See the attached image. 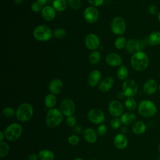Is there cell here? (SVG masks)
<instances>
[{"mask_svg":"<svg viewBox=\"0 0 160 160\" xmlns=\"http://www.w3.org/2000/svg\"><path fill=\"white\" fill-rule=\"evenodd\" d=\"M42 6H43L42 4L38 2V1H35V2H33L31 4V9L34 12H38L40 11H42V9L44 8Z\"/></svg>","mask_w":160,"mask_h":160,"instance_id":"38","label":"cell"},{"mask_svg":"<svg viewBox=\"0 0 160 160\" xmlns=\"http://www.w3.org/2000/svg\"><path fill=\"white\" fill-rule=\"evenodd\" d=\"M117 76L120 80L126 79L128 76V69L125 66H121L117 71Z\"/></svg>","mask_w":160,"mask_h":160,"instance_id":"29","label":"cell"},{"mask_svg":"<svg viewBox=\"0 0 160 160\" xmlns=\"http://www.w3.org/2000/svg\"><path fill=\"white\" fill-rule=\"evenodd\" d=\"M127 41L124 37L119 36L114 41V46L118 49H122L126 46Z\"/></svg>","mask_w":160,"mask_h":160,"instance_id":"31","label":"cell"},{"mask_svg":"<svg viewBox=\"0 0 160 160\" xmlns=\"http://www.w3.org/2000/svg\"><path fill=\"white\" fill-rule=\"evenodd\" d=\"M126 28V22L122 18L117 16L112 20L111 29L114 34L116 35H122L125 32Z\"/></svg>","mask_w":160,"mask_h":160,"instance_id":"7","label":"cell"},{"mask_svg":"<svg viewBox=\"0 0 160 160\" xmlns=\"http://www.w3.org/2000/svg\"><path fill=\"white\" fill-rule=\"evenodd\" d=\"M114 80L113 78L111 76L107 77L101 82L100 84L99 85V89L102 92H107L111 89L114 84Z\"/></svg>","mask_w":160,"mask_h":160,"instance_id":"22","label":"cell"},{"mask_svg":"<svg viewBox=\"0 0 160 160\" xmlns=\"http://www.w3.org/2000/svg\"><path fill=\"white\" fill-rule=\"evenodd\" d=\"M144 47L143 41L136 39H129L126 44V49L130 54H135L138 52L142 51Z\"/></svg>","mask_w":160,"mask_h":160,"instance_id":"10","label":"cell"},{"mask_svg":"<svg viewBox=\"0 0 160 160\" xmlns=\"http://www.w3.org/2000/svg\"><path fill=\"white\" fill-rule=\"evenodd\" d=\"M121 119L116 117H114L110 122V125L111 128L114 129H119L121 126Z\"/></svg>","mask_w":160,"mask_h":160,"instance_id":"36","label":"cell"},{"mask_svg":"<svg viewBox=\"0 0 160 160\" xmlns=\"http://www.w3.org/2000/svg\"><path fill=\"white\" fill-rule=\"evenodd\" d=\"M121 57L116 53H109L106 57V63L111 66H119L122 63Z\"/></svg>","mask_w":160,"mask_h":160,"instance_id":"15","label":"cell"},{"mask_svg":"<svg viewBox=\"0 0 160 160\" xmlns=\"http://www.w3.org/2000/svg\"><path fill=\"white\" fill-rule=\"evenodd\" d=\"M125 96V95L124 94V93H123V92L122 91V92H119L118 94V98H119V99H123V98Z\"/></svg>","mask_w":160,"mask_h":160,"instance_id":"47","label":"cell"},{"mask_svg":"<svg viewBox=\"0 0 160 160\" xmlns=\"http://www.w3.org/2000/svg\"><path fill=\"white\" fill-rule=\"evenodd\" d=\"M131 64L132 68L138 71L145 70L149 64V59L147 54L143 52H138L132 55L131 59Z\"/></svg>","mask_w":160,"mask_h":160,"instance_id":"1","label":"cell"},{"mask_svg":"<svg viewBox=\"0 0 160 160\" xmlns=\"http://www.w3.org/2000/svg\"><path fill=\"white\" fill-rule=\"evenodd\" d=\"M146 128H147L146 124L144 122L141 121H139L133 124L132 129L134 134L140 135L143 134L146 131Z\"/></svg>","mask_w":160,"mask_h":160,"instance_id":"24","label":"cell"},{"mask_svg":"<svg viewBox=\"0 0 160 160\" xmlns=\"http://www.w3.org/2000/svg\"><path fill=\"white\" fill-rule=\"evenodd\" d=\"M41 14L43 19L48 21L53 20L56 16L55 9L53 7L50 6H46L41 11Z\"/></svg>","mask_w":160,"mask_h":160,"instance_id":"20","label":"cell"},{"mask_svg":"<svg viewBox=\"0 0 160 160\" xmlns=\"http://www.w3.org/2000/svg\"><path fill=\"white\" fill-rule=\"evenodd\" d=\"M36 1H38V2L41 3V4H42L44 6L45 4H46L48 0H36Z\"/></svg>","mask_w":160,"mask_h":160,"instance_id":"49","label":"cell"},{"mask_svg":"<svg viewBox=\"0 0 160 160\" xmlns=\"http://www.w3.org/2000/svg\"><path fill=\"white\" fill-rule=\"evenodd\" d=\"M128 144V140L125 134L119 133L114 138V144L118 149H123L127 147Z\"/></svg>","mask_w":160,"mask_h":160,"instance_id":"16","label":"cell"},{"mask_svg":"<svg viewBox=\"0 0 160 160\" xmlns=\"http://www.w3.org/2000/svg\"><path fill=\"white\" fill-rule=\"evenodd\" d=\"M138 112L145 118L154 116L157 112V108L155 104L150 100H143L141 101L138 107Z\"/></svg>","mask_w":160,"mask_h":160,"instance_id":"2","label":"cell"},{"mask_svg":"<svg viewBox=\"0 0 160 160\" xmlns=\"http://www.w3.org/2000/svg\"><path fill=\"white\" fill-rule=\"evenodd\" d=\"M158 18L159 21H160V11L158 12Z\"/></svg>","mask_w":160,"mask_h":160,"instance_id":"51","label":"cell"},{"mask_svg":"<svg viewBox=\"0 0 160 160\" xmlns=\"http://www.w3.org/2000/svg\"><path fill=\"white\" fill-rule=\"evenodd\" d=\"M63 84L61 80L56 78L52 79L49 84V89L53 94H58L60 93L62 89Z\"/></svg>","mask_w":160,"mask_h":160,"instance_id":"18","label":"cell"},{"mask_svg":"<svg viewBox=\"0 0 160 160\" xmlns=\"http://www.w3.org/2000/svg\"><path fill=\"white\" fill-rule=\"evenodd\" d=\"M101 78V73L98 69H94L89 74L88 79V85L91 87L96 86Z\"/></svg>","mask_w":160,"mask_h":160,"instance_id":"19","label":"cell"},{"mask_svg":"<svg viewBox=\"0 0 160 160\" xmlns=\"http://www.w3.org/2000/svg\"><path fill=\"white\" fill-rule=\"evenodd\" d=\"M74 131L77 133V134H80L82 132H83V129H82V128L81 126H75L74 128Z\"/></svg>","mask_w":160,"mask_h":160,"instance_id":"44","label":"cell"},{"mask_svg":"<svg viewBox=\"0 0 160 160\" xmlns=\"http://www.w3.org/2000/svg\"><path fill=\"white\" fill-rule=\"evenodd\" d=\"M66 34V31L63 28H58L53 32V36L57 39H62Z\"/></svg>","mask_w":160,"mask_h":160,"instance_id":"34","label":"cell"},{"mask_svg":"<svg viewBox=\"0 0 160 160\" xmlns=\"http://www.w3.org/2000/svg\"><path fill=\"white\" fill-rule=\"evenodd\" d=\"M52 35L51 29L46 25H39L35 28L33 31L34 38L40 41L49 40Z\"/></svg>","mask_w":160,"mask_h":160,"instance_id":"6","label":"cell"},{"mask_svg":"<svg viewBox=\"0 0 160 160\" xmlns=\"http://www.w3.org/2000/svg\"><path fill=\"white\" fill-rule=\"evenodd\" d=\"M4 136V133L2 131H0V142H2Z\"/></svg>","mask_w":160,"mask_h":160,"instance_id":"48","label":"cell"},{"mask_svg":"<svg viewBox=\"0 0 160 160\" xmlns=\"http://www.w3.org/2000/svg\"><path fill=\"white\" fill-rule=\"evenodd\" d=\"M121 133H122V134H125L128 132V128H127L126 126H124V127L121 128Z\"/></svg>","mask_w":160,"mask_h":160,"instance_id":"46","label":"cell"},{"mask_svg":"<svg viewBox=\"0 0 160 160\" xmlns=\"http://www.w3.org/2000/svg\"><path fill=\"white\" fill-rule=\"evenodd\" d=\"M98 9L93 6L87 7L83 12V16L84 19L89 23L95 22L99 18Z\"/></svg>","mask_w":160,"mask_h":160,"instance_id":"12","label":"cell"},{"mask_svg":"<svg viewBox=\"0 0 160 160\" xmlns=\"http://www.w3.org/2000/svg\"><path fill=\"white\" fill-rule=\"evenodd\" d=\"M92 160H98V159H92Z\"/></svg>","mask_w":160,"mask_h":160,"instance_id":"55","label":"cell"},{"mask_svg":"<svg viewBox=\"0 0 160 160\" xmlns=\"http://www.w3.org/2000/svg\"><path fill=\"white\" fill-rule=\"evenodd\" d=\"M22 132V128L19 123H12L6 128L4 133L5 138L8 140L14 141L21 136Z\"/></svg>","mask_w":160,"mask_h":160,"instance_id":"5","label":"cell"},{"mask_svg":"<svg viewBox=\"0 0 160 160\" xmlns=\"http://www.w3.org/2000/svg\"><path fill=\"white\" fill-rule=\"evenodd\" d=\"M38 155L36 154H32L28 157V160H38Z\"/></svg>","mask_w":160,"mask_h":160,"instance_id":"45","label":"cell"},{"mask_svg":"<svg viewBox=\"0 0 160 160\" xmlns=\"http://www.w3.org/2000/svg\"><path fill=\"white\" fill-rule=\"evenodd\" d=\"M79 138L77 135H72L68 138V142L72 146L77 145L79 143Z\"/></svg>","mask_w":160,"mask_h":160,"instance_id":"40","label":"cell"},{"mask_svg":"<svg viewBox=\"0 0 160 160\" xmlns=\"http://www.w3.org/2000/svg\"><path fill=\"white\" fill-rule=\"evenodd\" d=\"M60 109L61 112L66 116H71L75 112V104L71 99L66 98L61 102Z\"/></svg>","mask_w":160,"mask_h":160,"instance_id":"9","label":"cell"},{"mask_svg":"<svg viewBox=\"0 0 160 160\" xmlns=\"http://www.w3.org/2000/svg\"><path fill=\"white\" fill-rule=\"evenodd\" d=\"M157 89L158 83L154 79H152L147 80L143 86V90L144 92L148 95H151L155 93Z\"/></svg>","mask_w":160,"mask_h":160,"instance_id":"17","label":"cell"},{"mask_svg":"<svg viewBox=\"0 0 160 160\" xmlns=\"http://www.w3.org/2000/svg\"><path fill=\"white\" fill-rule=\"evenodd\" d=\"M125 107L129 111H134L137 107V104L136 101L132 98H128L124 102Z\"/></svg>","mask_w":160,"mask_h":160,"instance_id":"32","label":"cell"},{"mask_svg":"<svg viewBox=\"0 0 160 160\" xmlns=\"http://www.w3.org/2000/svg\"><path fill=\"white\" fill-rule=\"evenodd\" d=\"M68 4L73 9H78L81 6V0H66Z\"/></svg>","mask_w":160,"mask_h":160,"instance_id":"35","label":"cell"},{"mask_svg":"<svg viewBox=\"0 0 160 160\" xmlns=\"http://www.w3.org/2000/svg\"><path fill=\"white\" fill-rule=\"evenodd\" d=\"M159 90H160V85H159Z\"/></svg>","mask_w":160,"mask_h":160,"instance_id":"54","label":"cell"},{"mask_svg":"<svg viewBox=\"0 0 160 160\" xmlns=\"http://www.w3.org/2000/svg\"><path fill=\"white\" fill-rule=\"evenodd\" d=\"M9 152V146L6 142H0V157L3 158L6 157Z\"/></svg>","mask_w":160,"mask_h":160,"instance_id":"33","label":"cell"},{"mask_svg":"<svg viewBox=\"0 0 160 160\" xmlns=\"http://www.w3.org/2000/svg\"><path fill=\"white\" fill-rule=\"evenodd\" d=\"M148 43L151 46H157L160 44V32L154 31L151 32L148 39Z\"/></svg>","mask_w":160,"mask_h":160,"instance_id":"25","label":"cell"},{"mask_svg":"<svg viewBox=\"0 0 160 160\" xmlns=\"http://www.w3.org/2000/svg\"><path fill=\"white\" fill-rule=\"evenodd\" d=\"M136 120V116L132 112H125L121 117V123L125 126H129L134 123Z\"/></svg>","mask_w":160,"mask_h":160,"instance_id":"23","label":"cell"},{"mask_svg":"<svg viewBox=\"0 0 160 160\" xmlns=\"http://www.w3.org/2000/svg\"><path fill=\"white\" fill-rule=\"evenodd\" d=\"M88 118L91 122L99 124L104 122L105 116L104 112L101 109L94 108L88 112Z\"/></svg>","mask_w":160,"mask_h":160,"instance_id":"11","label":"cell"},{"mask_svg":"<svg viewBox=\"0 0 160 160\" xmlns=\"http://www.w3.org/2000/svg\"><path fill=\"white\" fill-rule=\"evenodd\" d=\"M83 138L89 143H94L97 139V134L92 128H86L82 132Z\"/></svg>","mask_w":160,"mask_h":160,"instance_id":"21","label":"cell"},{"mask_svg":"<svg viewBox=\"0 0 160 160\" xmlns=\"http://www.w3.org/2000/svg\"><path fill=\"white\" fill-rule=\"evenodd\" d=\"M74 160H84V159L82 158H75Z\"/></svg>","mask_w":160,"mask_h":160,"instance_id":"52","label":"cell"},{"mask_svg":"<svg viewBox=\"0 0 160 160\" xmlns=\"http://www.w3.org/2000/svg\"><path fill=\"white\" fill-rule=\"evenodd\" d=\"M138 91L137 83L132 79H129L124 81L122 84V92L125 96L132 98L134 96Z\"/></svg>","mask_w":160,"mask_h":160,"instance_id":"8","label":"cell"},{"mask_svg":"<svg viewBox=\"0 0 160 160\" xmlns=\"http://www.w3.org/2000/svg\"><path fill=\"white\" fill-rule=\"evenodd\" d=\"M158 151H159V154H160V143H159V146H158Z\"/></svg>","mask_w":160,"mask_h":160,"instance_id":"53","label":"cell"},{"mask_svg":"<svg viewBox=\"0 0 160 160\" xmlns=\"http://www.w3.org/2000/svg\"><path fill=\"white\" fill-rule=\"evenodd\" d=\"M33 114V108L29 103H22L18 108L16 116L17 119L21 122L29 121Z\"/></svg>","mask_w":160,"mask_h":160,"instance_id":"4","label":"cell"},{"mask_svg":"<svg viewBox=\"0 0 160 160\" xmlns=\"http://www.w3.org/2000/svg\"><path fill=\"white\" fill-rule=\"evenodd\" d=\"M148 11L149 14L154 15L157 13V8L154 5H150L148 8Z\"/></svg>","mask_w":160,"mask_h":160,"instance_id":"43","label":"cell"},{"mask_svg":"<svg viewBox=\"0 0 160 160\" xmlns=\"http://www.w3.org/2000/svg\"><path fill=\"white\" fill-rule=\"evenodd\" d=\"M98 135L100 136H104L107 132V127L104 124H100L98 128L96 130Z\"/></svg>","mask_w":160,"mask_h":160,"instance_id":"39","label":"cell"},{"mask_svg":"<svg viewBox=\"0 0 160 160\" xmlns=\"http://www.w3.org/2000/svg\"><path fill=\"white\" fill-rule=\"evenodd\" d=\"M63 119V116L61 111L57 108L50 109L46 116V124L49 128H55L59 126Z\"/></svg>","mask_w":160,"mask_h":160,"instance_id":"3","label":"cell"},{"mask_svg":"<svg viewBox=\"0 0 160 160\" xmlns=\"http://www.w3.org/2000/svg\"><path fill=\"white\" fill-rule=\"evenodd\" d=\"M66 122H67V124L69 126H70V127H74L76 124V118L74 116H73L68 117V118L66 119Z\"/></svg>","mask_w":160,"mask_h":160,"instance_id":"41","label":"cell"},{"mask_svg":"<svg viewBox=\"0 0 160 160\" xmlns=\"http://www.w3.org/2000/svg\"><path fill=\"white\" fill-rule=\"evenodd\" d=\"M84 43L89 49L95 50L99 48L100 41L97 35L93 33H90L86 36Z\"/></svg>","mask_w":160,"mask_h":160,"instance_id":"14","label":"cell"},{"mask_svg":"<svg viewBox=\"0 0 160 160\" xmlns=\"http://www.w3.org/2000/svg\"><path fill=\"white\" fill-rule=\"evenodd\" d=\"M109 112L113 117H119L122 115L124 107L122 104L117 100H112L108 106Z\"/></svg>","mask_w":160,"mask_h":160,"instance_id":"13","label":"cell"},{"mask_svg":"<svg viewBox=\"0 0 160 160\" xmlns=\"http://www.w3.org/2000/svg\"><path fill=\"white\" fill-rule=\"evenodd\" d=\"M101 60V54L97 51H94L90 53L89 56V61L92 64H98Z\"/></svg>","mask_w":160,"mask_h":160,"instance_id":"30","label":"cell"},{"mask_svg":"<svg viewBox=\"0 0 160 160\" xmlns=\"http://www.w3.org/2000/svg\"><path fill=\"white\" fill-rule=\"evenodd\" d=\"M2 114L6 118H11L14 116L15 111L12 108L8 107L2 110Z\"/></svg>","mask_w":160,"mask_h":160,"instance_id":"37","label":"cell"},{"mask_svg":"<svg viewBox=\"0 0 160 160\" xmlns=\"http://www.w3.org/2000/svg\"><path fill=\"white\" fill-rule=\"evenodd\" d=\"M38 157L40 160H54V154L49 149H42L39 152Z\"/></svg>","mask_w":160,"mask_h":160,"instance_id":"26","label":"cell"},{"mask_svg":"<svg viewBox=\"0 0 160 160\" xmlns=\"http://www.w3.org/2000/svg\"><path fill=\"white\" fill-rule=\"evenodd\" d=\"M104 0H88V2L93 7H98L104 3Z\"/></svg>","mask_w":160,"mask_h":160,"instance_id":"42","label":"cell"},{"mask_svg":"<svg viewBox=\"0 0 160 160\" xmlns=\"http://www.w3.org/2000/svg\"><path fill=\"white\" fill-rule=\"evenodd\" d=\"M57 98L53 94H48L44 98V104L49 109L52 108L56 104Z\"/></svg>","mask_w":160,"mask_h":160,"instance_id":"27","label":"cell"},{"mask_svg":"<svg viewBox=\"0 0 160 160\" xmlns=\"http://www.w3.org/2000/svg\"><path fill=\"white\" fill-rule=\"evenodd\" d=\"M14 1L15 4H20L22 3V2L23 0H14Z\"/></svg>","mask_w":160,"mask_h":160,"instance_id":"50","label":"cell"},{"mask_svg":"<svg viewBox=\"0 0 160 160\" xmlns=\"http://www.w3.org/2000/svg\"><path fill=\"white\" fill-rule=\"evenodd\" d=\"M68 2L66 0H54L52 2L53 8L59 12H62L66 9Z\"/></svg>","mask_w":160,"mask_h":160,"instance_id":"28","label":"cell"}]
</instances>
